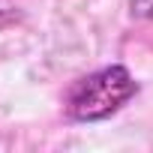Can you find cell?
<instances>
[{
  "label": "cell",
  "mask_w": 153,
  "mask_h": 153,
  "mask_svg": "<svg viewBox=\"0 0 153 153\" xmlns=\"http://www.w3.org/2000/svg\"><path fill=\"white\" fill-rule=\"evenodd\" d=\"M135 93H138V81L126 66H105L69 87L66 114L78 123H96L120 111Z\"/></svg>",
  "instance_id": "cell-1"
},
{
  "label": "cell",
  "mask_w": 153,
  "mask_h": 153,
  "mask_svg": "<svg viewBox=\"0 0 153 153\" xmlns=\"http://www.w3.org/2000/svg\"><path fill=\"white\" fill-rule=\"evenodd\" d=\"M6 18H9L6 12H0V27H3V24H6Z\"/></svg>",
  "instance_id": "cell-2"
}]
</instances>
